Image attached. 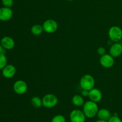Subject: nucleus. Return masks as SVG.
I'll return each mask as SVG.
<instances>
[{"label": "nucleus", "instance_id": "1", "mask_svg": "<svg viewBox=\"0 0 122 122\" xmlns=\"http://www.w3.org/2000/svg\"><path fill=\"white\" fill-rule=\"evenodd\" d=\"M98 107L97 102L92 101H86L83 107V112L88 118H93L97 116L98 111Z\"/></svg>", "mask_w": 122, "mask_h": 122}, {"label": "nucleus", "instance_id": "2", "mask_svg": "<svg viewBox=\"0 0 122 122\" xmlns=\"http://www.w3.org/2000/svg\"><path fill=\"white\" fill-rule=\"evenodd\" d=\"M95 81L94 77L90 75H83L80 81V85L82 89L90 91L94 88Z\"/></svg>", "mask_w": 122, "mask_h": 122}, {"label": "nucleus", "instance_id": "3", "mask_svg": "<svg viewBox=\"0 0 122 122\" xmlns=\"http://www.w3.org/2000/svg\"><path fill=\"white\" fill-rule=\"evenodd\" d=\"M108 36L112 42H119L122 39V29L119 26H112L108 30Z\"/></svg>", "mask_w": 122, "mask_h": 122}, {"label": "nucleus", "instance_id": "4", "mask_svg": "<svg viewBox=\"0 0 122 122\" xmlns=\"http://www.w3.org/2000/svg\"><path fill=\"white\" fill-rule=\"evenodd\" d=\"M58 101L57 96L51 94H46L42 98V106L45 108H51L57 106Z\"/></svg>", "mask_w": 122, "mask_h": 122}, {"label": "nucleus", "instance_id": "5", "mask_svg": "<svg viewBox=\"0 0 122 122\" xmlns=\"http://www.w3.org/2000/svg\"><path fill=\"white\" fill-rule=\"evenodd\" d=\"M44 31L48 33H54L58 29V23L57 21L52 19H48L43 23Z\"/></svg>", "mask_w": 122, "mask_h": 122}, {"label": "nucleus", "instance_id": "6", "mask_svg": "<svg viewBox=\"0 0 122 122\" xmlns=\"http://www.w3.org/2000/svg\"><path fill=\"white\" fill-rule=\"evenodd\" d=\"M86 117L83 111L80 110H73L70 114V120L71 122H85Z\"/></svg>", "mask_w": 122, "mask_h": 122}, {"label": "nucleus", "instance_id": "7", "mask_svg": "<svg viewBox=\"0 0 122 122\" xmlns=\"http://www.w3.org/2000/svg\"><path fill=\"white\" fill-rule=\"evenodd\" d=\"M28 86L25 81L22 80L17 81L13 85V89L16 94L19 95H23L27 92Z\"/></svg>", "mask_w": 122, "mask_h": 122}, {"label": "nucleus", "instance_id": "8", "mask_svg": "<svg viewBox=\"0 0 122 122\" xmlns=\"http://www.w3.org/2000/svg\"><path fill=\"white\" fill-rule=\"evenodd\" d=\"M100 63L103 67L110 68L113 67L114 64V57L110 54H106L101 56L100 59Z\"/></svg>", "mask_w": 122, "mask_h": 122}, {"label": "nucleus", "instance_id": "9", "mask_svg": "<svg viewBox=\"0 0 122 122\" xmlns=\"http://www.w3.org/2000/svg\"><path fill=\"white\" fill-rule=\"evenodd\" d=\"M13 15V10L11 8L4 7L0 8V20L3 21L10 20Z\"/></svg>", "mask_w": 122, "mask_h": 122}, {"label": "nucleus", "instance_id": "10", "mask_svg": "<svg viewBox=\"0 0 122 122\" xmlns=\"http://www.w3.org/2000/svg\"><path fill=\"white\" fill-rule=\"evenodd\" d=\"M16 73V69L12 64H7L2 69V74L4 77L7 79L14 77Z\"/></svg>", "mask_w": 122, "mask_h": 122}, {"label": "nucleus", "instance_id": "11", "mask_svg": "<svg viewBox=\"0 0 122 122\" xmlns=\"http://www.w3.org/2000/svg\"><path fill=\"white\" fill-rule=\"evenodd\" d=\"M122 54V44L119 42H115L110 48V54L114 58L119 57Z\"/></svg>", "mask_w": 122, "mask_h": 122}, {"label": "nucleus", "instance_id": "12", "mask_svg": "<svg viewBox=\"0 0 122 122\" xmlns=\"http://www.w3.org/2000/svg\"><path fill=\"white\" fill-rule=\"evenodd\" d=\"M88 97H89L91 101H92L95 102H98L101 100L102 95L100 89L94 88L91 90L89 91V96Z\"/></svg>", "mask_w": 122, "mask_h": 122}, {"label": "nucleus", "instance_id": "13", "mask_svg": "<svg viewBox=\"0 0 122 122\" xmlns=\"http://www.w3.org/2000/svg\"><path fill=\"white\" fill-rule=\"evenodd\" d=\"M1 44L5 50H12L15 46L14 39L10 36H4L1 40Z\"/></svg>", "mask_w": 122, "mask_h": 122}, {"label": "nucleus", "instance_id": "14", "mask_svg": "<svg viewBox=\"0 0 122 122\" xmlns=\"http://www.w3.org/2000/svg\"><path fill=\"white\" fill-rule=\"evenodd\" d=\"M97 116L98 119L105 121H108L112 117L110 112L106 108H101L98 111Z\"/></svg>", "mask_w": 122, "mask_h": 122}, {"label": "nucleus", "instance_id": "15", "mask_svg": "<svg viewBox=\"0 0 122 122\" xmlns=\"http://www.w3.org/2000/svg\"><path fill=\"white\" fill-rule=\"evenodd\" d=\"M71 101H72L73 104L76 107H81L84 104V100L83 97L80 95H74Z\"/></svg>", "mask_w": 122, "mask_h": 122}, {"label": "nucleus", "instance_id": "16", "mask_svg": "<svg viewBox=\"0 0 122 122\" xmlns=\"http://www.w3.org/2000/svg\"><path fill=\"white\" fill-rule=\"evenodd\" d=\"M44 31L43 26L40 25H35L31 27V32L34 35H39Z\"/></svg>", "mask_w": 122, "mask_h": 122}, {"label": "nucleus", "instance_id": "17", "mask_svg": "<svg viewBox=\"0 0 122 122\" xmlns=\"http://www.w3.org/2000/svg\"><path fill=\"white\" fill-rule=\"evenodd\" d=\"M31 104L35 108H40L42 106V100L38 97H34L31 99Z\"/></svg>", "mask_w": 122, "mask_h": 122}, {"label": "nucleus", "instance_id": "18", "mask_svg": "<svg viewBox=\"0 0 122 122\" xmlns=\"http://www.w3.org/2000/svg\"><path fill=\"white\" fill-rule=\"evenodd\" d=\"M7 65V58L5 54H0V70H2L4 67Z\"/></svg>", "mask_w": 122, "mask_h": 122}, {"label": "nucleus", "instance_id": "19", "mask_svg": "<svg viewBox=\"0 0 122 122\" xmlns=\"http://www.w3.org/2000/svg\"><path fill=\"white\" fill-rule=\"evenodd\" d=\"M51 122H66V120L64 116L58 114V115L55 116L52 118Z\"/></svg>", "mask_w": 122, "mask_h": 122}, {"label": "nucleus", "instance_id": "20", "mask_svg": "<svg viewBox=\"0 0 122 122\" xmlns=\"http://www.w3.org/2000/svg\"><path fill=\"white\" fill-rule=\"evenodd\" d=\"M2 4L4 7L11 8L13 5V0H1Z\"/></svg>", "mask_w": 122, "mask_h": 122}, {"label": "nucleus", "instance_id": "21", "mask_svg": "<svg viewBox=\"0 0 122 122\" xmlns=\"http://www.w3.org/2000/svg\"><path fill=\"white\" fill-rule=\"evenodd\" d=\"M107 122H122L121 119L117 116H113L110 118Z\"/></svg>", "mask_w": 122, "mask_h": 122}, {"label": "nucleus", "instance_id": "22", "mask_svg": "<svg viewBox=\"0 0 122 122\" xmlns=\"http://www.w3.org/2000/svg\"><path fill=\"white\" fill-rule=\"evenodd\" d=\"M97 52H98V55L102 56H103V55L106 54V50L104 47H100L98 48Z\"/></svg>", "mask_w": 122, "mask_h": 122}, {"label": "nucleus", "instance_id": "23", "mask_svg": "<svg viewBox=\"0 0 122 122\" xmlns=\"http://www.w3.org/2000/svg\"><path fill=\"white\" fill-rule=\"evenodd\" d=\"M89 91L85 90V89H83L81 92V95L83 97H88L89 96Z\"/></svg>", "mask_w": 122, "mask_h": 122}, {"label": "nucleus", "instance_id": "24", "mask_svg": "<svg viewBox=\"0 0 122 122\" xmlns=\"http://www.w3.org/2000/svg\"><path fill=\"white\" fill-rule=\"evenodd\" d=\"M5 49L2 46V45L0 44V54H5L6 51H5Z\"/></svg>", "mask_w": 122, "mask_h": 122}, {"label": "nucleus", "instance_id": "25", "mask_svg": "<svg viewBox=\"0 0 122 122\" xmlns=\"http://www.w3.org/2000/svg\"><path fill=\"white\" fill-rule=\"evenodd\" d=\"M95 122H107V121H105V120H100V119H99L98 120H97V121H96Z\"/></svg>", "mask_w": 122, "mask_h": 122}, {"label": "nucleus", "instance_id": "26", "mask_svg": "<svg viewBox=\"0 0 122 122\" xmlns=\"http://www.w3.org/2000/svg\"><path fill=\"white\" fill-rule=\"evenodd\" d=\"M66 1H73V0H66Z\"/></svg>", "mask_w": 122, "mask_h": 122}]
</instances>
